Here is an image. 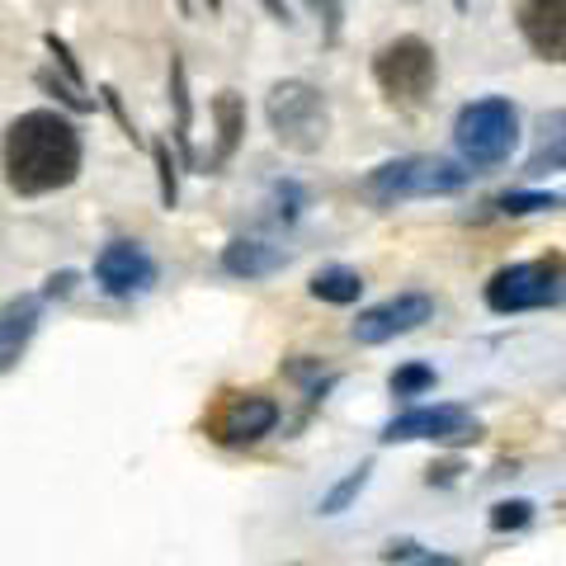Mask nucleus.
I'll return each mask as SVG.
<instances>
[{"label": "nucleus", "mask_w": 566, "mask_h": 566, "mask_svg": "<svg viewBox=\"0 0 566 566\" xmlns=\"http://www.w3.org/2000/svg\"><path fill=\"white\" fill-rule=\"evenodd\" d=\"M85 166L81 128L62 109H29L6 133V185L20 199H43L76 185Z\"/></svg>", "instance_id": "1"}, {"label": "nucleus", "mask_w": 566, "mask_h": 566, "mask_svg": "<svg viewBox=\"0 0 566 566\" xmlns=\"http://www.w3.org/2000/svg\"><path fill=\"white\" fill-rule=\"evenodd\" d=\"M453 147H458V166L491 170L505 166L510 151L520 147V109L505 95H482L458 109L453 118Z\"/></svg>", "instance_id": "2"}, {"label": "nucleus", "mask_w": 566, "mask_h": 566, "mask_svg": "<svg viewBox=\"0 0 566 566\" xmlns=\"http://www.w3.org/2000/svg\"><path fill=\"white\" fill-rule=\"evenodd\" d=\"M472 185V170L444 161V156H397L368 170L364 193L374 203H401V199H434V193H458Z\"/></svg>", "instance_id": "3"}, {"label": "nucleus", "mask_w": 566, "mask_h": 566, "mask_svg": "<svg viewBox=\"0 0 566 566\" xmlns=\"http://www.w3.org/2000/svg\"><path fill=\"white\" fill-rule=\"evenodd\" d=\"M374 81L387 95V104H397V109H420V104L434 95V81H439L434 48L424 39H416V33H401V39L382 43L374 52Z\"/></svg>", "instance_id": "4"}, {"label": "nucleus", "mask_w": 566, "mask_h": 566, "mask_svg": "<svg viewBox=\"0 0 566 566\" xmlns=\"http://www.w3.org/2000/svg\"><path fill=\"white\" fill-rule=\"evenodd\" d=\"M264 118H270L274 137L289 151H322L331 133V104L312 81H279L270 99H264Z\"/></svg>", "instance_id": "5"}, {"label": "nucleus", "mask_w": 566, "mask_h": 566, "mask_svg": "<svg viewBox=\"0 0 566 566\" xmlns=\"http://www.w3.org/2000/svg\"><path fill=\"white\" fill-rule=\"evenodd\" d=\"M486 307L501 316L515 312H538V307H557L562 303V255H543V260H524V264H505L486 279Z\"/></svg>", "instance_id": "6"}, {"label": "nucleus", "mask_w": 566, "mask_h": 566, "mask_svg": "<svg viewBox=\"0 0 566 566\" xmlns=\"http://www.w3.org/2000/svg\"><path fill=\"white\" fill-rule=\"evenodd\" d=\"M411 439H430V444H476L482 439V420L468 406H411L397 420H387L382 444H411Z\"/></svg>", "instance_id": "7"}, {"label": "nucleus", "mask_w": 566, "mask_h": 566, "mask_svg": "<svg viewBox=\"0 0 566 566\" xmlns=\"http://www.w3.org/2000/svg\"><path fill=\"white\" fill-rule=\"evenodd\" d=\"M279 424V401L260 392H222L218 411L208 416V434L218 444H255Z\"/></svg>", "instance_id": "8"}, {"label": "nucleus", "mask_w": 566, "mask_h": 566, "mask_svg": "<svg viewBox=\"0 0 566 566\" xmlns=\"http://www.w3.org/2000/svg\"><path fill=\"white\" fill-rule=\"evenodd\" d=\"M430 316H434V297L430 293H397V297H387V303L359 312V322H354V340L359 345H387V340H397V335H406V331H420Z\"/></svg>", "instance_id": "9"}, {"label": "nucleus", "mask_w": 566, "mask_h": 566, "mask_svg": "<svg viewBox=\"0 0 566 566\" xmlns=\"http://www.w3.org/2000/svg\"><path fill=\"white\" fill-rule=\"evenodd\" d=\"M95 279L109 297H137L156 283V260L142 241H109L95 260Z\"/></svg>", "instance_id": "10"}, {"label": "nucleus", "mask_w": 566, "mask_h": 566, "mask_svg": "<svg viewBox=\"0 0 566 566\" xmlns=\"http://www.w3.org/2000/svg\"><path fill=\"white\" fill-rule=\"evenodd\" d=\"M520 33L543 62L566 57V0H520Z\"/></svg>", "instance_id": "11"}, {"label": "nucleus", "mask_w": 566, "mask_h": 566, "mask_svg": "<svg viewBox=\"0 0 566 566\" xmlns=\"http://www.w3.org/2000/svg\"><path fill=\"white\" fill-rule=\"evenodd\" d=\"M39 322H43V297L33 293H20L0 307V374H10L24 359L29 340L39 335Z\"/></svg>", "instance_id": "12"}, {"label": "nucleus", "mask_w": 566, "mask_h": 566, "mask_svg": "<svg viewBox=\"0 0 566 566\" xmlns=\"http://www.w3.org/2000/svg\"><path fill=\"white\" fill-rule=\"evenodd\" d=\"M289 260H293V251H283L274 241H260V237H237L222 245V270L237 279H270Z\"/></svg>", "instance_id": "13"}, {"label": "nucleus", "mask_w": 566, "mask_h": 566, "mask_svg": "<svg viewBox=\"0 0 566 566\" xmlns=\"http://www.w3.org/2000/svg\"><path fill=\"white\" fill-rule=\"evenodd\" d=\"M212 123H218V147H212V156H208V175L222 170L237 156L241 137H245V99L237 91H222L218 99H212Z\"/></svg>", "instance_id": "14"}, {"label": "nucleus", "mask_w": 566, "mask_h": 566, "mask_svg": "<svg viewBox=\"0 0 566 566\" xmlns=\"http://www.w3.org/2000/svg\"><path fill=\"white\" fill-rule=\"evenodd\" d=\"M307 289H312L316 303L349 307V303H359V297H364V279H359V270H349V264H326V270L312 274Z\"/></svg>", "instance_id": "15"}, {"label": "nucleus", "mask_w": 566, "mask_h": 566, "mask_svg": "<svg viewBox=\"0 0 566 566\" xmlns=\"http://www.w3.org/2000/svg\"><path fill=\"white\" fill-rule=\"evenodd\" d=\"M170 104H175V142H180L185 161L193 166V142H189L193 99H189V76H185V62H180V57H170Z\"/></svg>", "instance_id": "16"}, {"label": "nucleus", "mask_w": 566, "mask_h": 566, "mask_svg": "<svg viewBox=\"0 0 566 566\" xmlns=\"http://www.w3.org/2000/svg\"><path fill=\"white\" fill-rule=\"evenodd\" d=\"M491 208L505 212V218H528V212L562 208V193H553V189H505L501 199H491Z\"/></svg>", "instance_id": "17"}, {"label": "nucleus", "mask_w": 566, "mask_h": 566, "mask_svg": "<svg viewBox=\"0 0 566 566\" xmlns=\"http://www.w3.org/2000/svg\"><path fill=\"white\" fill-rule=\"evenodd\" d=\"M368 476H374V458H364V463L354 468L349 476H340V482H335V486L322 495V505H316V510H322V515H340V510H349L354 495L368 486Z\"/></svg>", "instance_id": "18"}, {"label": "nucleus", "mask_w": 566, "mask_h": 566, "mask_svg": "<svg viewBox=\"0 0 566 566\" xmlns=\"http://www.w3.org/2000/svg\"><path fill=\"white\" fill-rule=\"evenodd\" d=\"M382 562L387 566H458L453 557H439V553H430V547H420L411 538H392V543H387Z\"/></svg>", "instance_id": "19"}, {"label": "nucleus", "mask_w": 566, "mask_h": 566, "mask_svg": "<svg viewBox=\"0 0 566 566\" xmlns=\"http://www.w3.org/2000/svg\"><path fill=\"white\" fill-rule=\"evenodd\" d=\"M270 208H274V222H297L303 218V208H307V189L297 185V180H274L270 189Z\"/></svg>", "instance_id": "20"}, {"label": "nucleus", "mask_w": 566, "mask_h": 566, "mask_svg": "<svg viewBox=\"0 0 566 566\" xmlns=\"http://www.w3.org/2000/svg\"><path fill=\"white\" fill-rule=\"evenodd\" d=\"M387 387H392V397H420L434 387V368L430 364H401L392 378H387Z\"/></svg>", "instance_id": "21"}, {"label": "nucleus", "mask_w": 566, "mask_h": 566, "mask_svg": "<svg viewBox=\"0 0 566 566\" xmlns=\"http://www.w3.org/2000/svg\"><path fill=\"white\" fill-rule=\"evenodd\" d=\"M151 156H156V170H161V203L175 208L180 203V175H175V161H170V142H156Z\"/></svg>", "instance_id": "22"}, {"label": "nucleus", "mask_w": 566, "mask_h": 566, "mask_svg": "<svg viewBox=\"0 0 566 566\" xmlns=\"http://www.w3.org/2000/svg\"><path fill=\"white\" fill-rule=\"evenodd\" d=\"M528 520H534V505H528V501H501L491 510V528H495V534H505V528H524Z\"/></svg>", "instance_id": "23"}, {"label": "nucleus", "mask_w": 566, "mask_h": 566, "mask_svg": "<svg viewBox=\"0 0 566 566\" xmlns=\"http://www.w3.org/2000/svg\"><path fill=\"white\" fill-rule=\"evenodd\" d=\"M48 52H52V62H57L62 66V76H66V85H71V91H81V85H85V71L76 66V57H71V48L57 39V33H48Z\"/></svg>", "instance_id": "24"}, {"label": "nucleus", "mask_w": 566, "mask_h": 566, "mask_svg": "<svg viewBox=\"0 0 566 566\" xmlns=\"http://www.w3.org/2000/svg\"><path fill=\"white\" fill-rule=\"evenodd\" d=\"M39 85H43V91H52V95H57V99L66 104V109H76V114H91V109H95V99L76 95V91H71L66 81H57V76H52V71H39Z\"/></svg>", "instance_id": "25"}, {"label": "nucleus", "mask_w": 566, "mask_h": 566, "mask_svg": "<svg viewBox=\"0 0 566 566\" xmlns=\"http://www.w3.org/2000/svg\"><path fill=\"white\" fill-rule=\"evenodd\" d=\"M307 6L326 20V43L340 39V0H307Z\"/></svg>", "instance_id": "26"}, {"label": "nucleus", "mask_w": 566, "mask_h": 566, "mask_svg": "<svg viewBox=\"0 0 566 566\" xmlns=\"http://www.w3.org/2000/svg\"><path fill=\"white\" fill-rule=\"evenodd\" d=\"M71 283H76V274L62 270V274H52V279H48V289H43V293H48V297H66V293H71Z\"/></svg>", "instance_id": "27"}, {"label": "nucleus", "mask_w": 566, "mask_h": 566, "mask_svg": "<svg viewBox=\"0 0 566 566\" xmlns=\"http://www.w3.org/2000/svg\"><path fill=\"white\" fill-rule=\"evenodd\" d=\"M264 10H270L279 24H293V6H289V0H264Z\"/></svg>", "instance_id": "28"}, {"label": "nucleus", "mask_w": 566, "mask_h": 566, "mask_svg": "<svg viewBox=\"0 0 566 566\" xmlns=\"http://www.w3.org/2000/svg\"><path fill=\"white\" fill-rule=\"evenodd\" d=\"M208 6H212V10H222V0H208Z\"/></svg>", "instance_id": "29"}, {"label": "nucleus", "mask_w": 566, "mask_h": 566, "mask_svg": "<svg viewBox=\"0 0 566 566\" xmlns=\"http://www.w3.org/2000/svg\"><path fill=\"white\" fill-rule=\"evenodd\" d=\"M453 6H458V10H463V6H468V0H453Z\"/></svg>", "instance_id": "30"}]
</instances>
